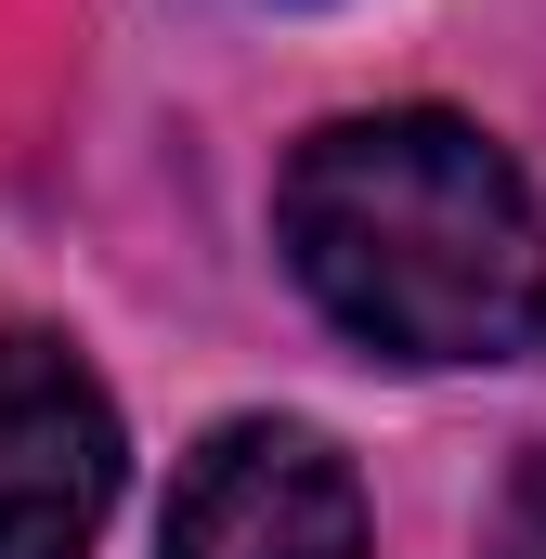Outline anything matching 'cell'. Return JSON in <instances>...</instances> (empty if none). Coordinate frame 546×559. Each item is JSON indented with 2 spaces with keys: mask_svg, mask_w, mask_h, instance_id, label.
Returning <instances> with one entry per match:
<instances>
[{
  "mask_svg": "<svg viewBox=\"0 0 546 559\" xmlns=\"http://www.w3.org/2000/svg\"><path fill=\"white\" fill-rule=\"evenodd\" d=\"M273 235H286V274L312 286V312L391 365H495L546 325L534 182L442 105L312 131L286 156Z\"/></svg>",
  "mask_w": 546,
  "mask_h": 559,
  "instance_id": "1",
  "label": "cell"
},
{
  "mask_svg": "<svg viewBox=\"0 0 546 559\" xmlns=\"http://www.w3.org/2000/svg\"><path fill=\"white\" fill-rule=\"evenodd\" d=\"M156 559H365V481L339 468L325 429L235 417V429H209L195 468L169 481Z\"/></svg>",
  "mask_w": 546,
  "mask_h": 559,
  "instance_id": "2",
  "label": "cell"
},
{
  "mask_svg": "<svg viewBox=\"0 0 546 559\" xmlns=\"http://www.w3.org/2000/svg\"><path fill=\"white\" fill-rule=\"evenodd\" d=\"M118 508V404L66 338H0V559H79Z\"/></svg>",
  "mask_w": 546,
  "mask_h": 559,
  "instance_id": "3",
  "label": "cell"
},
{
  "mask_svg": "<svg viewBox=\"0 0 546 559\" xmlns=\"http://www.w3.org/2000/svg\"><path fill=\"white\" fill-rule=\"evenodd\" d=\"M508 559H546V534H534V521H521V547H508Z\"/></svg>",
  "mask_w": 546,
  "mask_h": 559,
  "instance_id": "4",
  "label": "cell"
}]
</instances>
